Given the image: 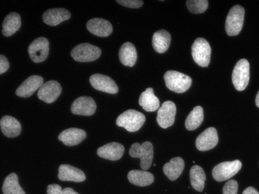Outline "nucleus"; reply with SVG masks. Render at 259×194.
<instances>
[{"label":"nucleus","instance_id":"f03ea898","mask_svg":"<svg viewBox=\"0 0 259 194\" xmlns=\"http://www.w3.org/2000/svg\"><path fill=\"white\" fill-rule=\"evenodd\" d=\"M145 122V116L136 110H127L123 112L116 120V125L124 128L130 132L140 130Z\"/></svg>","mask_w":259,"mask_h":194},{"label":"nucleus","instance_id":"1a4fd4ad","mask_svg":"<svg viewBox=\"0 0 259 194\" xmlns=\"http://www.w3.org/2000/svg\"><path fill=\"white\" fill-rule=\"evenodd\" d=\"M50 52V42L46 37L35 39L28 47V54L34 63L45 61Z\"/></svg>","mask_w":259,"mask_h":194},{"label":"nucleus","instance_id":"dca6fc26","mask_svg":"<svg viewBox=\"0 0 259 194\" xmlns=\"http://www.w3.org/2000/svg\"><path fill=\"white\" fill-rule=\"evenodd\" d=\"M90 32L99 37H107L113 32V26L108 20L102 18H93L87 23Z\"/></svg>","mask_w":259,"mask_h":194},{"label":"nucleus","instance_id":"393cba45","mask_svg":"<svg viewBox=\"0 0 259 194\" xmlns=\"http://www.w3.org/2000/svg\"><path fill=\"white\" fill-rule=\"evenodd\" d=\"M184 161L181 157L172 159L163 167V172L170 180L175 181L179 178L184 169Z\"/></svg>","mask_w":259,"mask_h":194},{"label":"nucleus","instance_id":"473e14b6","mask_svg":"<svg viewBox=\"0 0 259 194\" xmlns=\"http://www.w3.org/2000/svg\"><path fill=\"white\" fill-rule=\"evenodd\" d=\"M116 2L118 4L131 9H138L143 5V1L142 0H117Z\"/></svg>","mask_w":259,"mask_h":194},{"label":"nucleus","instance_id":"7ed1b4c3","mask_svg":"<svg viewBox=\"0 0 259 194\" xmlns=\"http://www.w3.org/2000/svg\"><path fill=\"white\" fill-rule=\"evenodd\" d=\"M130 156L133 158L140 159V166L143 170H147L152 165L154 158V147L149 141L144 142L143 144L135 143L131 146Z\"/></svg>","mask_w":259,"mask_h":194},{"label":"nucleus","instance_id":"7c9ffc66","mask_svg":"<svg viewBox=\"0 0 259 194\" xmlns=\"http://www.w3.org/2000/svg\"><path fill=\"white\" fill-rule=\"evenodd\" d=\"M186 6L189 12L193 14H201L206 12L208 6L206 0H188Z\"/></svg>","mask_w":259,"mask_h":194},{"label":"nucleus","instance_id":"aec40b11","mask_svg":"<svg viewBox=\"0 0 259 194\" xmlns=\"http://www.w3.org/2000/svg\"><path fill=\"white\" fill-rule=\"evenodd\" d=\"M70 17V12L66 9H52L44 12L42 20L49 26H56L65 20H69Z\"/></svg>","mask_w":259,"mask_h":194},{"label":"nucleus","instance_id":"9d476101","mask_svg":"<svg viewBox=\"0 0 259 194\" xmlns=\"http://www.w3.org/2000/svg\"><path fill=\"white\" fill-rule=\"evenodd\" d=\"M176 105L171 101L163 102L158 109L156 121L162 129H167L173 125L176 116Z\"/></svg>","mask_w":259,"mask_h":194},{"label":"nucleus","instance_id":"6ab92c4d","mask_svg":"<svg viewBox=\"0 0 259 194\" xmlns=\"http://www.w3.org/2000/svg\"><path fill=\"white\" fill-rule=\"evenodd\" d=\"M58 170V179L61 181L81 182L86 179V176L82 170L71 165H61Z\"/></svg>","mask_w":259,"mask_h":194},{"label":"nucleus","instance_id":"2eb2a0df","mask_svg":"<svg viewBox=\"0 0 259 194\" xmlns=\"http://www.w3.org/2000/svg\"><path fill=\"white\" fill-rule=\"evenodd\" d=\"M42 85L44 79L42 77L39 75H31L17 88L16 94L20 97H30L37 89H39Z\"/></svg>","mask_w":259,"mask_h":194},{"label":"nucleus","instance_id":"c85d7f7f","mask_svg":"<svg viewBox=\"0 0 259 194\" xmlns=\"http://www.w3.org/2000/svg\"><path fill=\"white\" fill-rule=\"evenodd\" d=\"M204 119L203 109L201 106H196L186 118V128L189 131L197 129Z\"/></svg>","mask_w":259,"mask_h":194},{"label":"nucleus","instance_id":"2f4dec72","mask_svg":"<svg viewBox=\"0 0 259 194\" xmlns=\"http://www.w3.org/2000/svg\"><path fill=\"white\" fill-rule=\"evenodd\" d=\"M238 184L235 180H230L226 183L223 188V194L238 193Z\"/></svg>","mask_w":259,"mask_h":194},{"label":"nucleus","instance_id":"f704fd0d","mask_svg":"<svg viewBox=\"0 0 259 194\" xmlns=\"http://www.w3.org/2000/svg\"><path fill=\"white\" fill-rule=\"evenodd\" d=\"M9 62L6 56H0V73L3 74L9 69Z\"/></svg>","mask_w":259,"mask_h":194},{"label":"nucleus","instance_id":"0eeeda50","mask_svg":"<svg viewBox=\"0 0 259 194\" xmlns=\"http://www.w3.org/2000/svg\"><path fill=\"white\" fill-rule=\"evenodd\" d=\"M249 64L247 60L241 59L234 67L233 83L235 89L238 91L245 90L249 82Z\"/></svg>","mask_w":259,"mask_h":194},{"label":"nucleus","instance_id":"c9c22d12","mask_svg":"<svg viewBox=\"0 0 259 194\" xmlns=\"http://www.w3.org/2000/svg\"><path fill=\"white\" fill-rule=\"evenodd\" d=\"M242 194H259V193L254 187H249L244 190Z\"/></svg>","mask_w":259,"mask_h":194},{"label":"nucleus","instance_id":"f8f14e48","mask_svg":"<svg viewBox=\"0 0 259 194\" xmlns=\"http://www.w3.org/2000/svg\"><path fill=\"white\" fill-rule=\"evenodd\" d=\"M90 82L92 86L98 91L110 94H116L118 93V88L116 83L107 75L94 74L91 75Z\"/></svg>","mask_w":259,"mask_h":194},{"label":"nucleus","instance_id":"4c0bfd02","mask_svg":"<svg viewBox=\"0 0 259 194\" xmlns=\"http://www.w3.org/2000/svg\"><path fill=\"white\" fill-rule=\"evenodd\" d=\"M255 104H256L257 107L259 108V91L257 94L256 98H255Z\"/></svg>","mask_w":259,"mask_h":194},{"label":"nucleus","instance_id":"a211bd4d","mask_svg":"<svg viewBox=\"0 0 259 194\" xmlns=\"http://www.w3.org/2000/svg\"><path fill=\"white\" fill-rule=\"evenodd\" d=\"M86 137L87 134L84 130L76 128H70L63 131L58 136V139L66 146H73L81 143Z\"/></svg>","mask_w":259,"mask_h":194},{"label":"nucleus","instance_id":"a878e982","mask_svg":"<svg viewBox=\"0 0 259 194\" xmlns=\"http://www.w3.org/2000/svg\"><path fill=\"white\" fill-rule=\"evenodd\" d=\"M21 26V17L19 14L12 12L6 16L3 23V35L9 37L14 34L16 31H18Z\"/></svg>","mask_w":259,"mask_h":194},{"label":"nucleus","instance_id":"6e6552de","mask_svg":"<svg viewBox=\"0 0 259 194\" xmlns=\"http://www.w3.org/2000/svg\"><path fill=\"white\" fill-rule=\"evenodd\" d=\"M241 167L242 164L239 160L223 162L213 168V178L218 181L228 180L239 172Z\"/></svg>","mask_w":259,"mask_h":194},{"label":"nucleus","instance_id":"ddd939ff","mask_svg":"<svg viewBox=\"0 0 259 194\" xmlns=\"http://www.w3.org/2000/svg\"><path fill=\"white\" fill-rule=\"evenodd\" d=\"M219 143L217 130L213 127L208 128L202 132L196 140V146L200 151H208L215 147Z\"/></svg>","mask_w":259,"mask_h":194},{"label":"nucleus","instance_id":"cd10ccee","mask_svg":"<svg viewBox=\"0 0 259 194\" xmlns=\"http://www.w3.org/2000/svg\"><path fill=\"white\" fill-rule=\"evenodd\" d=\"M206 179V174L201 167L194 165L191 168L190 181L194 190L199 192L203 191Z\"/></svg>","mask_w":259,"mask_h":194},{"label":"nucleus","instance_id":"4be33fe9","mask_svg":"<svg viewBox=\"0 0 259 194\" xmlns=\"http://www.w3.org/2000/svg\"><path fill=\"white\" fill-rule=\"evenodd\" d=\"M139 103L145 111L148 112L156 111L159 109L160 105L159 99L154 95V89L152 88H147L142 93L139 99Z\"/></svg>","mask_w":259,"mask_h":194},{"label":"nucleus","instance_id":"9b49d317","mask_svg":"<svg viewBox=\"0 0 259 194\" xmlns=\"http://www.w3.org/2000/svg\"><path fill=\"white\" fill-rule=\"evenodd\" d=\"M62 88L57 81H49L44 83L37 92V97L47 103H52L61 95Z\"/></svg>","mask_w":259,"mask_h":194},{"label":"nucleus","instance_id":"bb28decb","mask_svg":"<svg viewBox=\"0 0 259 194\" xmlns=\"http://www.w3.org/2000/svg\"><path fill=\"white\" fill-rule=\"evenodd\" d=\"M170 40L171 37L168 31L163 29L159 30L153 35V47L158 53H165L170 46Z\"/></svg>","mask_w":259,"mask_h":194},{"label":"nucleus","instance_id":"f3484780","mask_svg":"<svg viewBox=\"0 0 259 194\" xmlns=\"http://www.w3.org/2000/svg\"><path fill=\"white\" fill-rule=\"evenodd\" d=\"M124 152V147L121 143L113 142L101 146L97 150L98 156L110 161L119 160Z\"/></svg>","mask_w":259,"mask_h":194},{"label":"nucleus","instance_id":"39448f33","mask_svg":"<svg viewBox=\"0 0 259 194\" xmlns=\"http://www.w3.org/2000/svg\"><path fill=\"white\" fill-rule=\"evenodd\" d=\"M211 47L206 39L199 37L192 47V55L194 61L200 67H208L211 58Z\"/></svg>","mask_w":259,"mask_h":194},{"label":"nucleus","instance_id":"b1692460","mask_svg":"<svg viewBox=\"0 0 259 194\" xmlns=\"http://www.w3.org/2000/svg\"><path fill=\"white\" fill-rule=\"evenodd\" d=\"M119 59L123 65L134 67L137 60L136 47L131 43L127 42L121 46L119 50Z\"/></svg>","mask_w":259,"mask_h":194},{"label":"nucleus","instance_id":"20e7f679","mask_svg":"<svg viewBox=\"0 0 259 194\" xmlns=\"http://www.w3.org/2000/svg\"><path fill=\"white\" fill-rule=\"evenodd\" d=\"M244 15L245 11L241 6L232 8L226 20V31L228 35H238L241 32L244 25Z\"/></svg>","mask_w":259,"mask_h":194},{"label":"nucleus","instance_id":"5701e85b","mask_svg":"<svg viewBox=\"0 0 259 194\" xmlns=\"http://www.w3.org/2000/svg\"><path fill=\"white\" fill-rule=\"evenodd\" d=\"M127 179L131 184L140 187L150 185L154 181V175L145 170H131L127 175Z\"/></svg>","mask_w":259,"mask_h":194},{"label":"nucleus","instance_id":"423d86ee","mask_svg":"<svg viewBox=\"0 0 259 194\" xmlns=\"http://www.w3.org/2000/svg\"><path fill=\"white\" fill-rule=\"evenodd\" d=\"M102 54V50L91 44H80L71 52L73 59L78 62H91L96 61Z\"/></svg>","mask_w":259,"mask_h":194},{"label":"nucleus","instance_id":"c756f323","mask_svg":"<svg viewBox=\"0 0 259 194\" xmlns=\"http://www.w3.org/2000/svg\"><path fill=\"white\" fill-rule=\"evenodd\" d=\"M3 191L4 194H26L19 184L17 175L14 173H11L5 179Z\"/></svg>","mask_w":259,"mask_h":194},{"label":"nucleus","instance_id":"4468645a","mask_svg":"<svg viewBox=\"0 0 259 194\" xmlns=\"http://www.w3.org/2000/svg\"><path fill=\"white\" fill-rule=\"evenodd\" d=\"M96 111V104L93 98L80 97L75 99L71 106V111L74 114L92 116Z\"/></svg>","mask_w":259,"mask_h":194},{"label":"nucleus","instance_id":"72a5a7b5","mask_svg":"<svg viewBox=\"0 0 259 194\" xmlns=\"http://www.w3.org/2000/svg\"><path fill=\"white\" fill-rule=\"evenodd\" d=\"M63 189L59 184H50L47 187V194H64Z\"/></svg>","mask_w":259,"mask_h":194},{"label":"nucleus","instance_id":"f257e3e1","mask_svg":"<svg viewBox=\"0 0 259 194\" xmlns=\"http://www.w3.org/2000/svg\"><path fill=\"white\" fill-rule=\"evenodd\" d=\"M165 85L170 91L183 94L190 88L192 80L189 75L175 70H168L164 75Z\"/></svg>","mask_w":259,"mask_h":194},{"label":"nucleus","instance_id":"412c9836","mask_svg":"<svg viewBox=\"0 0 259 194\" xmlns=\"http://www.w3.org/2000/svg\"><path fill=\"white\" fill-rule=\"evenodd\" d=\"M0 126L3 133L8 138H14L20 135L22 127L17 119L11 116L3 117L0 121Z\"/></svg>","mask_w":259,"mask_h":194},{"label":"nucleus","instance_id":"e433bc0d","mask_svg":"<svg viewBox=\"0 0 259 194\" xmlns=\"http://www.w3.org/2000/svg\"><path fill=\"white\" fill-rule=\"evenodd\" d=\"M63 193L64 194H79L75 192V190L72 188H70V187H66V188H64V190H63Z\"/></svg>","mask_w":259,"mask_h":194}]
</instances>
